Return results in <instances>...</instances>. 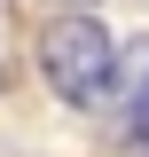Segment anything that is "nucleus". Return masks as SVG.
I'll return each instance as SVG.
<instances>
[{"label": "nucleus", "mask_w": 149, "mask_h": 157, "mask_svg": "<svg viewBox=\"0 0 149 157\" xmlns=\"http://www.w3.org/2000/svg\"><path fill=\"white\" fill-rule=\"evenodd\" d=\"M47 8H94V0H47Z\"/></svg>", "instance_id": "3"}, {"label": "nucleus", "mask_w": 149, "mask_h": 157, "mask_svg": "<svg viewBox=\"0 0 149 157\" xmlns=\"http://www.w3.org/2000/svg\"><path fill=\"white\" fill-rule=\"evenodd\" d=\"M118 134L149 149V39L118 47Z\"/></svg>", "instance_id": "2"}, {"label": "nucleus", "mask_w": 149, "mask_h": 157, "mask_svg": "<svg viewBox=\"0 0 149 157\" xmlns=\"http://www.w3.org/2000/svg\"><path fill=\"white\" fill-rule=\"evenodd\" d=\"M39 71H47V86H55L71 110H102L110 86H118V39L102 32L86 8H78V16H55L47 39H39Z\"/></svg>", "instance_id": "1"}]
</instances>
